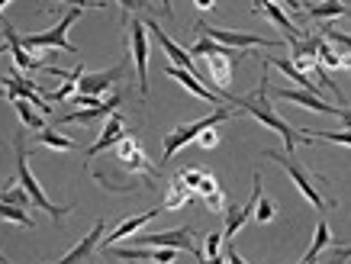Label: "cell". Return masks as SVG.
Listing matches in <instances>:
<instances>
[{"label": "cell", "instance_id": "1", "mask_svg": "<svg viewBox=\"0 0 351 264\" xmlns=\"http://www.w3.org/2000/svg\"><path fill=\"white\" fill-rule=\"evenodd\" d=\"M267 68H271V64L265 62V74H261V81H258L255 94L232 97V106H235V110H242V113H248V117H255L258 123H261V126H267L271 132H277V136L284 139V152H287V155H293L300 142H309V139L303 136V132H297L287 119H280L274 113V106H271V81H267Z\"/></svg>", "mask_w": 351, "mask_h": 264}, {"label": "cell", "instance_id": "2", "mask_svg": "<svg viewBox=\"0 0 351 264\" xmlns=\"http://www.w3.org/2000/svg\"><path fill=\"white\" fill-rule=\"evenodd\" d=\"M267 161H274V165H280V168L290 174V180L297 184V191L306 197V203L313 206V210H319V213H326L329 206H335V200H329V197H322V191H319V184H322V178H313L303 165H300L293 155H287V152H277V148H265L261 152Z\"/></svg>", "mask_w": 351, "mask_h": 264}, {"label": "cell", "instance_id": "3", "mask_svg": "<svg viewBox=\"0 0 351 264\" xmlns=\"http://www.w3.org/2000/svg\"><path fill=\"white\" fill-rule=\"evenodd\" d=\"M81 13H84V7H71V10L64 13L62 20L55 23L52 29L20 36L23 49H26V52H32V55H39V58H43V52H71V55H75L77 49H75V43L68 39V29H71V26L77 23V16H81Z\"/></svg>", "mask_w": 351, "mask_h": 264}, {"label": "cell", "instance_id": "4", "mask_svg": "<svg viewBox=\"0 0 351 264\" xmlns=\"http://www.w3.org/2000/svg\"><path fill=\"white\" fill-rule=\"evenodd\" d=\"M232 117H239V110H235V106H216L210 117L193 119V123H184V126H174L168 136H165V152H161V161L168 165V161L174 158V155H178L184 145L197 142V139H200L206 129L219 126V123H226V119H232Z\"/></svg>", "mask_w": 351, "mask_h": 264}, {"label": "cell", "instance_id": "5", "mask_svg": "<svg viewBox=\"0 0 351 264\" xmlns=\"http://www.w3.org/2000/svg\"><path fill=\"white\" fill-rule=\"evenodd\" d=\"M13 148H16V180H20L23 187H26V193L32 197V203L39 206V210H45L49 216H52L55 222H62L64 213H71V206H55L49 197H45V191L39 187V180H36V174L29 171V152H26V142H23V136L13 139Z\"/></svg>", "mask_w": 351, "mask_h": 264}, {"label": "cell", "instance_id": "6", "mask_svg": "<svg viewBox=\"0 0 351 264\" xmlns=\"http://www.w3.org/2000/svg\"><path fill=\"white\" fill-rule=\"evenodd\" d=\"M132 245H142V248H174V252H187L193 258H203V248L197 245V232L191 226H178V229H168V232H145V235H132Z\"/></svg>", "mask_w": 351, "mask_h": 264}, {"label": "cell", "instance_id": "7", "mask_svg": "<svg viewBox=\"0 0 351 264\" xmlns=\"http://www.w3.org/2000/svg\"><path fill=\"white\" fill-rule=\"evenodd\" d=\"M193 32H200V36H210L213 43L226 45V49H252V45H261V49H280L284 39H265V36H255V32H235V29H219V26H210V23H197Z\"/></svg>", "mask_w": 351, "mask_h": 264}, {"label": "cell", "instance_id": "8", "mask_svg": "<svg viewBox=\"0 0 351 264\" xmlns=\"http://www.w3.org/2000/svg\"><path fill=\"white\" fill-rule=\"evenodd\" d=\"M129 52L136 64L138 94L149 97V26L145 20H129Z\"/></svg>", "mask_w": 351, "mask_h": 264}, {"label": "cell", "instance_id": "9", "mask_svg": "<svg viewBox=\"0 0 351 264\" xmlns=\"http://www.w3.org/2000/svg\"><path fill=\"white\" fill-rule=\"evenodd\" d=\"M0 32L7 36V52H10L13 64H16L23 74H36V71L49 74V68H52V64H45V58H39V55L26 52V49H23V43H20V32L13 29L7 20H0Z\"/></svg>", "mask_w": 351, "mask_h": 264}, {"label": "cell", "instance_id": "10", "mask_svg": "<svg viewBox=\"0 0 351 264\" xmlns=\"http://www.w3.org/2000/svg\"><path fill=\"white\" fill-rule=\"evenodd\" d=\"M113 152H117V161L129 171V174H149V178H158V168L145 158V152H142V145H138L136 136H123Z\"/></svg>", "mask_w": 351, "mask_h": 264}, {"label": "cell", "instance_id": "11", "mask_svg": "<svg viewBox=\"0 0 351 264\" xmlns=\"http://www.w3.org/2000/svg\"><path fill=\"white\" fill-rule=\"evenodd\" d=\"M129 62H117L113 68H107V71H84L81 74V81H77V94H87V97H104L110 91V87L117 84V81H123V74H126Z\"/></svg>", "mask_w": 351, "mask_h": 264}, {"label": "cell", "instance_id": "12", "mask_svg": "<svg viewBox=\"0 0 351 264\" xmlns=\"http://www.w3.org/2000/svg\"><path fill=\"white\" fill-rule=\"evenodd\" d=\"M104 235H107V222L97 219L94 229H90V232H87L84 239L71 248V252L62 254L58 261H45V264H90V258H94V252H97V245L104 242Z\"/></svg>", "mask_w": 351, "mask_h": 264}, {"label": "cell", "instance_id": "13", "mask_svg": "<svg viewBox=\"0 0 351 264\" xmlns=\"http://www.w3.org/2000/svg\"><path fill=\"white\" fill-rule=\"evenodd\" d=\"M145 26H149V32L155 36V43L161 45V52L168 55V62H171V64H178V68H187V71L197 74V62H193V55L187 52V49H181V45L174 43V39H171L168 32L161 29V26H158L155 20H152V16H145ZM197 77H200V74H197Z\"/></svg>", "mask_w": 351, "mask_h": 264}, {"label": "cell", "instance_id": "14", "mask_svg": "<svg viewBox=\"0 0 351 264\" xmlns=\"http://www.w3.org/2000/svg\"><path fill=\"white\" fill-rule=\"evenodd\" d=\"M165 74H168V77H174V81H178V84L184 87V91H191L193 97H200V100H206V104H216V106H223V100L226 97L219 94V91H210V87L203 84L200 77H197V74L193 71H187V68H178V64H165Z\"/></svg>", "mask_w": 351, "mask_h": 264}, {"label": "cell", "instance_id": "15", "mask_svg": "<svg viewBox=\"0 0 351 264\" xmlns=\"http://www.w3.org/2000/svg\"><path fill=\"white\" fill-rule=\"evenodd\" d=\"M271 94H274L277 100H290V104H300V106H306V110H313V113H326V117H341V110H345V106L326 104V100H322L319 94H313V91H287V87H277Z\"/></svg>", "mask_w": 351, "mask_h": 264}, {"label": "cell", "instance_id": "16", "mask_svg": "<svg viewBox=\"0 0 351 264\" xmlns=\"http://www.w3.org/2000/svg\"><path fill=\"white\" fill-rule=\"evenodd\" d=\"M123 136H129V132H126V117H123V113H113V117L104 123V129H100V139H97L94 145L87 148V158H97L100 152H107V148H117Z\"/></svg>", "mask_w": 351, "mask_h": 264}, {"label": "cell", "instance_id": "17", "mask_svg": "<svg viewBox=\"0 0 351 264\" xmlns=\"http://www.w3.org/2000/svg\"><path fill=\"white\" fill-rule=\"evenodd\" d=\"M255 13H265L267 20H271V23L277 26V29L284 32V43H287V45H293L297 39H303V32H300L297 26H293V20H290L287 13L277 7L274 0H255Z\"/></svg>", "mask_w": 351, "mask_h": 264}, {"label": "cell", "instance_id": "18", "mask_svg": "<svg viewBox=\"0 0 351 264\" xmlns=\"http://www.w3.org/2000/svg\"><path fill=\"white\" fill-rule=\"evenodd\" d=\"M161 210H165V203H161V206H155V210H149V213H138V216H129V219H123V222L117 226V229H113V232L104 235V248H110V245L123 242V239H132V235H136L138 229L145 226V222L155 219V216H158Z\"/></svg>", "mask_w": 351, "mask_h": 264}, {"label": "cell", "instance_id": "19", "mask_svg": "<svg viewBox=\"0 0 351 264\" xmlns=\"http://www.w3.org/2000/svg\"><path fill=\"white\" fill-rule=\"evenodd\" d=\"M303 13L316 23H329V20H345L351 16V7L341 0H322V3H303Z\"/></svg>", "mask_w": 351, "mask_h": 264}, {"label": "cell", "instance_id": "20", "mask_svg": "<svg viewBox=\"0 0 351 264\" xmlns=\"http://www.w3.org/2000/svg\"><path fill=\"white\" fill-rule=\"evenodd\" d=\"M119 104H123V94H113V97H107V104L97 106V110H75V113L58 117V126H64V123H94V119H100V117H113Z\"/></svg>", "mask_w": 351, "mask_h": 264}, {"label": "cell", "instance_id": "21", "mask_svg": "<svg viewBox=\"0 0 351 264\" xmlns=\"http://www.w3.org/2000/svg\"><path fill=\"white\" fill-rule=\"evenodd\" d=\"M197 197L206 203V210L210 213H226V193H223V187H219V180H216L210 171L203 174L200 187H197Z\"/></svg>", "mask_w": 351, "mask_h": 264}, {"label": "cell", "instance_id": "22", "mask_svg": "<svg viewBox=\"0 0 351 264\" xmlns=\"http://www.w3.org/2000/svg\"><path fill=\"white\" fill-rule=\"evenodd\" d=\"M332 245V232H329V222L319 219V226H316V235H313V245H309V252L303 254V261L300 264H316L319 261V254L326 252Z\"/></svg>", "mask_w": 351, "mask_h": 264}, {"label": "cell", "instance_id": "23", "mask_svg": "<svg viewBox=\"0 0 351 264\" xmlns=\"http://www.w3.org/2000/svg\"><path fill=\"white\" fill-rule=\"evenodd\" d=\"M13 110H16V117H20V123L26 129H32V132H43L45 129V119L43 113H36V106L29 104V100H23V97H16V100H10Z\"/></svg>", "mask_w": 351, "mask_h": 264}, {"label": "cell", "instance_id": "24", "mask_svg": "<svg viewBox=\"0 0 351 264\" xmlns=\"http://www.w3.org/2000/svg\"><path fill=\"white\" fill-rule=\"evenodd\" d=\"M197 200V193L184 184V180H171V187H168V197H165V210H181V206H187V203Z\"/></svg>", "mask_w": 351, "mask_h": 264}, {"label": "cell", "instance_id": "25", "mask_svg": "<svg viewBox=\"0 0 351 264\" xmlns=\"http://www.w3.org/2000/svg\"><path fill=\"white\" fill-rule=\"evenodd\" d=\"M36 145L55 148V152H77L75 139L62 136V132H55V129H43V132H36Z\"/></svg>", "mask_w": 351, "mask_h": 264}, {"label": "cell", "instance_id": "26", "mask_svg": "<svg viewBox=\"0 0 351 264\" xmlns=\"http://www.w3.org/2000/svg\"><path fill=\"white\" fill-rule=\"evenodd\" d=\"M87 68L84 64H77V68H71V74L64 77V84L58 87V91H52V94H45V100L52 104V100H71V97L77 94V81H81V74H84Z\"/></svg>", "mask_w": 351, "mask_h": 264}, {"label": "cell", "instance_id": "27", "mask_svg": "<svg viewBox=\"0 0 351 264\" xmlns=\"http://www.w3.org/2000/svg\"><path fill=\"white\" fill-rule=\"evenodd\" d=\"M319 36H322V39H326V43H332V45H335V49H339L341 55H351V36H348V32L335 29L332 23H322Z\"/></svg>", "mask_w": 351, "mask_h": 264}, {"label": "cell", "instance_id": "28", "mask_svg": "<svg viewBox=\"0 0 351 264\" xmlns=\"http://www.w3.org/2000/svg\"><path fill=\"white\" fill-rule=\"evenodd\" d=\"M0 200L13 203V206H20V210L32 206V197L26 193V187H23V184H7V187H0Z\"/></svg>", "mask_w": 351, "mask_h": 264}, {"label": "cell", "instance_id": "29", "mask_svg": "<svg viewBox=\"0 0 351 264\" xmlns=\"http://www.w3.org/2000/svg\"><path fill=\"white\" fill-rule=\"evenodd\" d=\"M309 142H335V145H348L351 148V129H339V132H319V129H300Z\"/></svg>", "mask_w": 351, "mask_h": 264}, {"label": "cell", "instance_id": "30", "mask_svg": "<svg viewBox=\"0 0 351 264\" xmlns=\"http://www.w3.org/2000/svg\"><path fill=\"white\" fill-rule=\"evenodd\" d=\"M119 10H123V20L129 23V13H152V0H117Z\"/></svg>", "mask_w": 351, "mask_h": 264}, {"label": "cell", "instance_id": "31", "mask_svg": "<svg viewBox=\"0 0 351 264\" xmlns=\"http://www.w3.org/2000/svg\"><path fill=\"white\" fill-rule=\"evenodd\" d=\"M274 216H277V203L267 200L265 193H261V200H258V206H255V222H261V226H265V222H271Z\"/></svg>", "mask_w": 351, "mask_h": 264}, {"label": "cell", "instance_id": "32", "mask_svg": "<svg viewBox=\"0 0 351 264\" xmlns=\"http://www.w3.org/2000/svg\"><path fill=\"white\" fill-rule=\"evenodd\" d=\"M203 174H206V171H203V168H184V171H178L174 178H178V180H184V184H187V187H191V191L197 193V187H200ZM197 200H200V197H197Z\"/></svg>", "mask_w": 351, "mask_h": 264}, {"label": "cell", "instance_id": "33", "mask_svg": "<svg viewBox=\"0 0 351 264\" xmlns=\"http://www.w3.org/2000/svg\"><path fill=\"white\" fill-rule=\"evenodd\" d=\"M223 232H210L206 235V248H203V252H206V258H223V254H219V248H223Z\"/></svg>", "mask_w": 351, "mask_h": 264}, {"label": "cell", "instance_id": "34", "mask_svg": "<svg viewBox=\"0 0 351 264\" xmlns=\"http://www.w3.org/2000/svg\"><path fill=\"white\" fill-rule=\"evenodd\" d=\"M351 258V245H339V248H332L329 258H326V264H345Z\"/></svg>", "mask_w": 351, "mask_h": 264}, {"label": "cell", "instance_id": "35", "mask_svg": "<svg viewBox=\"0 0 351 264\" xmlns=\"http://www.w3.org/2000/svg\"><path fill=\"white\" fill-rule=\"evenodd\" d=\"M197 145L206 148V152H213V148L219 145V132H216V126H213V129H206V132H203V136L197 139Z\"/></svg>", "mask_w": 351, "mask_h": 264}, {"label": "cell", "instance_id": "36", "mask_svg": "<svg viewBox=\"0 0 351 264\" xmlns=\"http://www.w3.org/2000/svg\"><path fill=\"white\" fill-rule=\"evenodd\" d=\"M193 7H197V10H213L216 0H193Z\"/></svg>", "mask_w": 351, "mask_h": 264}, {"label": "cell", "instance_id": "37", "mask_svg": "<svg viewBox=\"0 0 351 264\" xmlns=\"http://www.w3.org/2000/svg\"><path fill=\"white\" fill-rule=\"evenodd\" d=\"M341 126H345V129H351V110H348V106H345V110H341Z\"/></svg>", "mask_w": 351, "mask_h": 264}, {"label": "cell", "instance_id": "38", "mask_svg": "<svg viewBox=\"0 0 351 264\" xmlns=\"http://www.w3.org/2000/svg\"><path fill=\"white\" fill-rule=\"evenodd\" d=\"M161 10H165V16L174 20V7H171V0H161Z\"/></svg>", "mask_w": 351, "mask_h": 264}, {"label": "cell", "instance_id": "39", "mask_svg": "<svg viewBox=\"0 0 351 264\" xmlns=\"http://www.w3.org/2000/svg\"><path fill=\"white\" fill-rule=\"evenodd\" d=\"M110 264H123V261H117V258H107ZM136 264H152V261H136Z\"/></svg>", "mask_w": 351, "mask_h": 264}, {"label": "cell", "instance_id": "40", "mask_svg": "<svg viewBox=\"0 0 351 264\" xmlns=\"http://www.w3.org/2000/svg\"><path fill=\"white\" fill-rule=\"evenodd\" d=\"M0 97H7V100H10V91H7L3 84H0Z\"/></svg>", "mask_w": 351, "mask_h": 264}, {"label": "cell", "instance_id": "41", "mask_svg": "<svg viewBox=\"0 0 351 264\" xmlns=\"http://www.w3.org/2000/svg\"><path fill=\"white\" fill-rule=\"evenodd\" d=\"M0 264H10V261H7V258H3V254H0Z\"/></svg>", "mask_w": 351, "mask_h": 264}, {"label": "cell", "instance_id": "42", "mask_svg": "<svg viewBox=\"0 0 351 264\" xmlns=\"http://www.w3.org/2000/svg\"><path fill=\"white\" fill-rule=\"evenodd\" d=\"M0 81H3V74H0Z\"/></svg>", "mask_w": 351, "mask_h": 264}, {"label": "cell", "instance_id": "43", "mask_svg": "<svg viewBox=\"0 0 351 264\" xmlns=\"http://www.w3.org/2000/svg\"><path fill=\"white\" fill-rule=\"evenodd\" d=\"M274 3H277V0H274Z\"/></svg>", "mask_w": 351, "mask_h": 264}]
</instances>
